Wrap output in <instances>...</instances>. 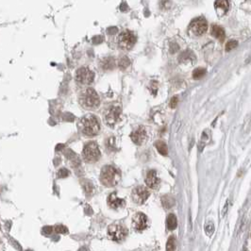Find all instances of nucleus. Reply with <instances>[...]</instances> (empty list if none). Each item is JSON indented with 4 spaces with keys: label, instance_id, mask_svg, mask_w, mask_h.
I'll return each instance as SVG.
<instances>
[{
    "label": "nucleus",
    "instance_id": "nucleus-1",
    "mask_svg": "<svg viewBox=\"0 0 251 251\" xmlns=\"http://www.w3.org/2000/svg\"><path fill=\"white\" fill-rule=\"evenodd\" d=\"M77 127L79 131L86 137H93L100 131L98 120L93 114H87L80 118Z\"/></svg>",
    "mask_w": 251,
    "mask_h": 251
},
{
    "label": "nucleus",
    "instance_id": "nucleus-2",
    "mask_svg": "<svg viewBox=\"0 0 251 251\" xmlns=\"http://www.w3.org/2000/svg\"><path fill=\"white\" fill-rule=\"evenodd\" d=\"M78 100H79V104L85 109H88V110H93V109H97L100 103V99H99L97 93L93 89H91V88L84 90L80 93Z\"/></svg>",
    "mask_w": 251,
    "mask_h": 251
},
{
    "label": "nucleus",
    "instance_id": "nucleus-3",
    "mask_svg": "<svg viewBox=\"0 0 251 251\" xmlns=\"http://www.w3.org/2000/svg\"><path fill=\"white\" fill-rule=\"evenodd\" d=\"M121 178L120 172L111 165L104 166L100 174V181L107 187H113L118 184Z\"/></svg>",
    "mask_w": 251,
    "mask_h": 251
},
{
    "label": "nucleus",
    "instance_id": "nucleus-4",
    "mask_svg": "<svg viewBox=\"0 0 251 251\" xmlns=\"http://www.w3.org/2000/svg\"><path fill=\"white\" fill-rule=\"evenodd\" d=\"M101 152L99 149V147L94 142L87 143L82 150V157L85 162L87 163H95L100 159Z\"/></svg>",
    "mask_w": 251,
    "mask_h": 251
},
{
    "label": "nucleus",
    "instance_id": "nucleus-5",
    "mask_svg": "<svg viewBox=\"0 0 251 251\" xmlns=\"http://www.w3.org/2000/svg\"><path fill=\"white\" fill-rule=\"evenodd\" d=\"M136 43V36L135 34L131 31L125 29L124 31H122L118 38H117V44L119 45L120 48L124 49V50H130L133 47V45Z\"/></svg>",
    "mask_w": 251,
    "mask_h": 251
},
{
    "label": "nucleus",
    "instance_id": "nucleus-6",
    "mask_svg": "<svg viewBox=\"0 0 251 251\" xmlns=\"http://www.w3.org/2000/svg\"><path fill=\"white\" fill-rule=\"evenodd\" d=\"M108 234L109 238L115 242L123 241L128 234V230L125 227L120 223H113L108 227Z\"/></svg>",
    "mask_w": 251,
    "mask_h": 251
},
{
    "label": "nucleus",
    "instance_id": "nucleus-7",
    "mask_svg": "<svg viewBox=\"0 0 251 251\" xmlns=\"http://www.w3.org/2000/svg\"><path fill=\"white\" fill-rule=\"evenodd\" d=\"M75 79L80 85H89L94 79V73L88 67H80L76 72Z\"/></svg>",
    "mask_w": 251,
    "mask_h": 251
},
{
    "label": "nucleus",
    "instance_id": "nucleus-8",
    "mask_svg": "<svg viewBox=\"0 0 251 251\" xmlns=\"http://www.w3.org/2000/svg\"><path fill=\"white\" fill-rule=\"evenodd\" d=\"M120 114H121V107L115 106V105H110L107 109H105L103 118H104L105 123L108 125L112 127V125H114L115 123L118 121Z\"/></svg>",
    "mask_w": 251,
    "mask_h": 251
},
{
    "label": "nucleus",
    "instance_id": "nucleus-9",
    "mask_svg": "<svg viewBox=\"0 0 251 251\" xmlns=\"http://www.w3.org/2000/svg\"><path fill=\"white\" fill-rule=\"evenodd\" d=\"M149 195H150L149 191L144 186H138V187L134 188L132 191V194H131V197H132L133 202L138 204V205L144 204L147 200Z\"/></svg>",
    "mask_w": 251,
    "mask_h": 251
},
{
    "label": "nucleus",
    "instance_id": "nucleus-10",
    "mask_svg": "<svg viewBox=\"0 0 251 251\" xmlns=\"http://www.w3.org/2000/svg\"><path fill=\"white\" fill-rule=\"evenodd\" d=\"M131 138L134 144L137 146L144 145L147 141V133L144 127H139L135 131H133L131 134Z\"/></svg>",
    "mask_w": 251,
    "mask_h": 251
},
{
    "label": "nucleus",
    "instance_id": "nucleus-11",
    "mask_svg": "<svg viewBox=\"0 0 251 251\" xmlns=\"http://www.w3.org/2000/svg\"><path fill=\"white\" fill-rule=\"evenodd\" d=\"M207 29H208V24H207L206 20L203 18L195 19V21L192 22V24L190 26V29L195 35L204 34L207 31Z\"/></svg>",
    "mask_w": 251,
    "mask_h": 251
},
{
    "label": "nucleus",
    "instance_id": "nucleus-12",
    "mask_svg": "<svg viewBox=\"0 0 251 251\" xmlns=\"http://www.w3.org/2000/svg\"><path fill=\"white\" fill-rule=\"evenodd\" d=\"M132 225H133V227L136 229V230H144L147 227V225H148V219H147V216L143 213V212H138L136 213L134 216H133V219H132Z\"/></svg>",
    "mask_w": 251,
    "mask_h": 251
},
{
    "label": "nucleus",
    "instance_id": "nucleus-13",
    "mask_svg": "<svg viewBox=\"0 0 251 251\" xmlns=\"http://www.w3.org/2000/svg\"><path fill=\"white\" fill-rule=\"evenodd\" d=\"M160 179L157 177V172L156 170H150L147 172V177H146V183L147 185L151 188V189H158L160 186Z\"/></svg>",
    "mask_w": 251,
    "mask_h": 251
},
{
    "label": "nucleus",
    "instance_id": "nucleus-14",
    "mask_svg": "<svg viewBox=\"0 0 251 251\" xmlns=\"http://www.w3.org/2000/svg\"><path fill=\"white\" fill-rule=\"evenodd\" d=\"M108 204H109V206L111 209L117 210V209H119V208L124 207L125 204V202L124 199L117 197V195H116L115 193H112V194H110V195H109V197H108Z\"/></svg>",
    "mask_w": 251,
    "mask_h": 251
},
{
    "label": "nucleus",
    "instance_id": "nucleus-15",
    "mask_svg": "<svg viewBox=\"0 0 251 251\" xmlns=\"http://www.w3.org/2000/svg\"><path fill=\"white\" fill-rule=\"evenodd\" d=\"M216 13L219 16L224 15L229 9V3L227 1H216L214 3Z\"/></svg>",
    "mask_w": 251,
    "mask_h": 251
},
{
    "label": "nucleus",
    "instance_id": "nucleus-16",
    "mask_svg": "<svg viewBox=\"0 0 251 251\" xmlns=\"http://www.w3.org/2000/svg\"><path fill=\"white\" fill-rule=\"evenodd\" d=\"M211 34L215 38H217L218 40H220V41H223L225 39V30H224L223 28H221L219 26H216V25L212 26V28H211Z\"/></svg>",
    "mask_w": 251,
    "mask_h": 251
},
{
    "label": "nucleus",
    "instance_id": "nucleus-17",
    "mask_svg": "<svg viewBox=\"0 0 251 251\" xmlns=\"http://www.w3.org/2000/svg\"><path fill=\"white\" fill-rule=\"evenodd\" d=\"M166 226H167V228L169 230H173V229H176L177 226H178V221H177V217L174 213H170L168 216H167V219H166Z\"/></svg>",
    "mask_w": 251,
    "mask_h": 251
},
{
    "label": "nucleus",
    "instance_id": "nucleus-18",
    "mask_svg": "<svg viewBox=\"0 0 251 251\" xmlns=\"http://www.w3.org/2000/svg\"><path fill=\"white\" fill-rule=\"evenodd\" d=\"M177 247V239L174 235H171L166 243V251H175Z\"/></svg>",
    "mask_w": 251,
    "mask_h": 251
},
{
    "label": "nucleus",
    "instance_id": "nucleus-19",
    "mask_svg": "<svg viewBox=\"0 0 251 251\" xmlns=\"http://www.w3.org/2000/svg\"><path fill=\"white\" fill-rule=\"evenodd\" d=\"M155 147H156L157 150L159 151V153H161L163 156L167 155V150L168 149H167V146H166V144L164 142H163V141H157L155 143Z\"/></svg>",
    "mask_w": 251,
    "mask_h": 251
},
{
    "label": "nucleus",
    "instance_id": "nucleus-20",
    "mask_svg": "<svg viewBox=\"0 0 251 251\" xmlns=\"http://www.w3.org/2000/svg\"><path fill=\"white\" fill-rule=\"evenodd\" d=\"M162 202H163V205L164 206V208L166 209H169V208H172L174 206V203H175V200L174 198H172L171 196H168V195H164L162 199Z\"/></svg>",
    "mask_w": 251,
    "mask_h": 251
},
{
    "label": "nucleus",
    "instance_id": "nucleus-21",
    "mask_svg": "<svg viewBox=\"0 0 251 251\" xmlns=\"http://www.w3.org/2000/svg\"><path fill=\"white\" fill-rule=\"evenodd\" d=\"M206 74V70L204 68H196L194 72H193V77L195 79H199L201 78L204 75Z\"/></svg>",
    "mask_w": 251,
    "mask_h": 251
},
{
    "label": "nucleus",
    "instance_id": "nucleus-22",
    "mask_svg": "<svg viewBox=\"0 0 251 251\" xmlns=\"http://www.w3.org/2000/svg\"><path fill=\"white\" fill-rule=\"evenodd\" d=\"M54 229L58 234H66V233H68V228L63 225H56Z\"/></svg>",
    "mask_w": 251,
    "mask_h": 251
},
{
    "label": "nucleus",
    "instance_id": "nucleus-23",
    "mask_svg": "<svg viewBox=\"0 0 251 251\" xmlns=\"http://www.w3.org/2000/svg\"><path fill=\"white\" fill-rule=\"evenodd\" d=\"M129 65H130V60H129L127 57H124V58H122V59L120 60V61H119V66H120V68H122V69H125Z\"/></svg>",
    "mask_w": 251,
    "mask_h": 251
},
{
    "label": "nucleus",
    "instance_id": "nucleus-24",
    "mask_svg": "<svg viewBox=\"0 0 251 251\" xmlns=\"http://www.w3.org/2000/svg\"><path fill=\"white\" fill-rule=\"evenodd\" d=\"M205 231H206L207 235L211 236V235L213 233V231H214V226H213V224L211 223V222L208 223V224L205 226Z\"/></svg>",
    "mask_w": 251,
    "mask_h": 251
},
{
    "label": "nucleus",
    "instance_id": "nucleus-25",
    "mask_svg": "<svg viewBox=\"0 0 251 251\" xmlns=\"http://www.w3.org/2000/svg\"><path fill=\"white\" fill-rule=\"evenodd\" d=\"M237 45H238V42L237 41H234V40L229 41L226 45V51H230V50L234 49Z\"/></svg>",
    "mask_w": 251,
    "mask_h": 251
},
{
    "label": "nucleus",
    "instance_id": "nucleus-26",
    "mask_svg": "<svg viewBox=\"0 0 251 251\" xmlns=\"http://www.w3.org/2000/svg\"><path fill=\"white\" fill-rule=\"evenodd\" d=\"M68 176H69V171L67 169H65V168H61L58 172V178L63 179V178H66Z\"/></svg>",
    "mask_w": 251,
    "mask_h": 251
},
{
    "label": "nucleus",
    "instance_id": "nucleus-27",
    "mask_svg": "<svg viewBox=\"0 0 251 251\" xmlns=\"http://www.w3.org/2000/svg\"><path fill=\"white\" fill-rule=\"evenodd\" d=\"M42 232L43 234H45V235H50L52 232H53V227L51 226H45L43 227L42 229Z\"/></svg>",
    "mask_w": 251,
    "mask_h": 251
},
{
    "label": "nucleus",
    "instance_id": "nucleus-28",
    "mask_svg": "<svg viewBox=\"0 0 251 251\" xmlns=\"http://www.w3.org/2000/svg\"><path fill=\"white\" fill-rule=\"evenodd\" d=\"M10 241H11L12 244L15 247V249H17V250H19V251H22V246L20 245V243H19L16 240H14L13 238H10Z\"/></svg>",
    "mask_w": 251,
    "mask_h": 251
},
{
    "label": "nucleus",
    "instance_id": "nucleus-29",
    "mask_svg": "<svg viewBox=\"0 0 251 251\" xmlns=\"http://www.w3.org/2000/svg\"><path fill=\"white\" fill-rule=\"evenodd\" d=\"M105 65L103 66L105 69L106 68H112V66L114 65V63H113V61L111 60V59H109V60H105Z\"/></svg>",
    "mask_w": 251,
    "mask_h": 251
},
{
    "label": "nucleus",
    "instance_id": "nucleus-30",
    "mask_svg": "<svg viewBox=\"0 0 251 251\" xmlns=\"http://www.w3.org/2000/svg\"><path fill=\"white\" fill-rule=\"evenodd\" d=\"M178 101H179V99H178L177 96L172 97L171 102H170V106H171V108H176V106L178 105Z\"/></svg>",
    "mask_w": 251,
    "mask_h": 251
},
{
    "label": "nucleus",
    "instance_id": "nucleus-31",
    "mask_svg": "<svg viewBox=\"0 0 251 251\" xmlns=\"http://www.w3.org/2000/svg\"><path fill=\"white\" fill-rule=\"evenodd\" d=\"M117 31V28H109L108 29V33L109 34H112V33H115Z\"/></svg>",
    "mask_w": 251,
    "mask_h": 251
},
{
    "label": "nucleus",
    "instance_id": "nucleus-32",
    "mask_svg": "<svg viewBox=\"0 0 251 251\" xmlns=\"http://www.w3.org/2000/svg\"><path fill=\"white\" fill-rule=\"evenodd\" d=\"M78 251H88V250H87V248H86V247H81V248H79V249H78Z\"/></svg>",
    "mask_w": 251,
    "mask_h": 251
},
{
    "label": "nucleus",
    "instance_id": "nucleus-33",
    "mask_svg": "<svg viewBox=\"0 0 251 251\" xmlns=\"http://www.w3.org/2000/svg\"><path fill=\"white\" fill-rule=\"evenodd\" d=\"M26 251H33V250H30V249H28V250H26Z\"/></svg>",
    "mask_w": 251,
    "mask_h": 251
},
{
    "label": "nucleus",
    "instance_id": "nucleus-34",
    "mask_svg": "<svg viewBox=\"0 0 251 251\" xmlns=\"http://www.w3.org/2000/svg\"><path fill=\"white\" fill-rule=\"evenodd\" d=\"M244 251H247V250H246V249H244Z\"/></svg>",
    "mask_w": 251,
    "mask_h": 251
}]
</instances>
